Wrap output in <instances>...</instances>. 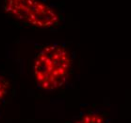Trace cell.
I'll list each match as a JSON object with an SVG mask.
<instances>
[{
  "label": "cell",
  "mask_w": 131,
  "mask_h": 123,
  "mask_svg": "<svg viewBox=\"0 0 131 123\" xmlns=\"http://www.w3.org/2000/svg\"><path fill=\"white\" fill-rule=\"evenodd\" d=\"M70 52L61 44H50L37 53L33 64V75L40 89L54 91L62 87L72 70Z\"/></svg>",
  "instance_id": "cell-1"
},
{
  "label": "cell",
  "mask_w": 131,
  "mask_h": 123,
  "mask_svg": "<svg viewBox=\"0 0 131 123\" xmlns=\"http://www.w3.org/2000/svg\"><path fill=\"white\" fill-rule=\"evenodd\" d=\"M3 8L10 17L35 27L50 29L60 22L57 11L42 0H4Z\"/></svg>",
  "instance_id": "cell-2"
},
{
  "label": "cell",
  "mask_w": 131,
  "mask_h": 123,
  "mask_svg": "<svg viewBox=\"0 0 131 123\" xmlns=\"http://www.w3.org/2000/svg\"><path fill=\"white\" fill-rule=\"evenodd\" d=\"M73 123H110L107 113L101 108L84 112Z\"/></svg>",
  "instance_id": "cell-3"
},
{
  "label": "cell",
  "mask_w": 131,
  "mask_h": 123,
  "mask_svg": "<svg viewBox=\"0 0 131 123\" xmlns=\"http://www.w3.org/2000/svg\"><path fill=\"white\" fill-rule=\"evenodd\" d=\"M9 89V83L6 80H4L2 77H0V103L5 99Z\"/></svg>",
  "instance_id": "cell-4"
}]
</instances>
